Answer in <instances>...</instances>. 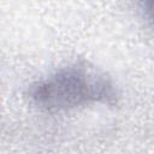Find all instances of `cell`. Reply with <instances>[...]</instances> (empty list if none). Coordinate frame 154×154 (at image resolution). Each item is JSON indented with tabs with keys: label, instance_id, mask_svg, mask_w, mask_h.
Masks as SVG:
<instances>
[{
	"label": "cell",
	"instance_id": "6da1fadb",
	"mask_svg": "<svg viewBox=\"0 0 154 154\" xmlns=\"http://www.w3.org/2000/svg\"><path fill=\"white\" fill-rule=\"evenodd\" d=\"M30 95L40 107L60 111L89 102H111L116 91L105 75L87 65L76 64L32 87Z\"/></svg>",
	"mask_w": 154,
	"mask_h": 154
}]
</instances>
